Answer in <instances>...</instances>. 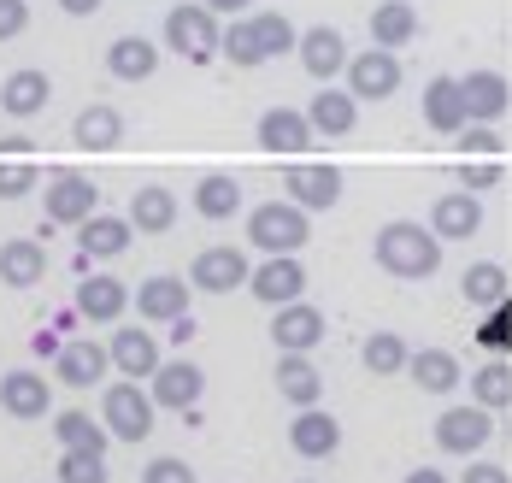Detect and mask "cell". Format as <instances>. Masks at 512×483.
<instances>
[{"mask_svg":"<svg viewBox=\"0 0 512 483\" xmlns=\"http://www.w3.org/2000/svg\"><path fill=\"white\" fill-rule=\"evenodd\" d=\"M271 342H277V354H312L324 342V313L307 295L289 301V307H271Z\"/></svg>","mask_w":512,"mask_h":483,"instance_id":"cell-11","label":"cell"},{"mask_svg":"<svg viewBox=\"0 0 512 483\" xmlns=\"http://www.w3.org/2000/svg\"><path fill=\"white\" fill-rule=\"evenodd\" d=\"M283 189H289V201L295 207H307V213H330L336 201H342V171L324 160H295L283 171Z\"/></svg>","mask_w":512,"mask_h":483,"instance_id":"cell-8","label":"cell"},{"mask_svg":"<svg viewBox=\"0 0 512 483\" xmlns=\"http://www.w3.org/2000/svg\"><path fill=\"white\" fill-rule=\"evenodd\" d=\"M501 177H507V160H471V154H460V165H454V183H460V189H471V195L495 189Z\"/></svg>","mask_w":512,"mask_h":483,"instance_id":"cell-43","label":"cell"},{"mask_svg":"<svg viewBox=\"0 0 512 483\" xmlns=\"http://www.w3.org/2000/svg\"><path fill=\"white\" fill-rule=\"evenodd\" d=\"M195 213L212 218V224L236 218V213H242V183H236V177H224V171L201 177V183H195Z\"/></svg>","mask_w":512,"mask_h":483,"instance_id":"cell-36","label":"cell"},{"mask_svg":"<svg viewBox=\"0 0 512 483\" xmlns=\"http://www.w3.org/2000/svg\"><path fill=\"white\" fill-rule=\"evenodd\" d=\"M254 142L271 154V160H301L312 142V124H307V112H295V107H265L259 112V130H254Z\"/></svg>","mask_w":512,"mask_h":483,"instance_id":"cell-6","label":"cell"},{"mask_svg":"<svg viewBox=\"0 0 512 483\" xmlns=\"http://www.w3.org/2000/svg\"><path fill=\"white\" fill-rule=\"evenodd\" d=\"M407 377L424 389V395H454L465 383L460 372V360L448 354V348H412V360H407Z\"/></svg>","mask_w":512,"mask_h":483,"instance_id":"cell-31","label":"cell"},{"mask_svg":"<svg viewBox=\"0 0 512 483\" xmlns=\"http://www.w3.org/2000/svg\"><path fill=\"white\" fill-rule=\"evenodd\" d=\"M460 483H512V478H507V466H495V460H471Z\"/></svg>","mask_w":512,"mask_h":483,"instance_id":"cell-48","label":"cell"},{"mask_svg":"<svg viewBox=\"0 0 512 483\" xmlns=\"http://www.w3.org/2000/svg\"><path fill=\"white\" fill-rule=\"evenodd\" d=\"M489 419H495V413H489V407H477V401L448 407V413L436 419V448H442V454H460V460L483 454V442L495 436V425H489Z\"/></svg>","mask_w":512,"mask_h":483,"instance_id":"cell-7","label":"cell"},{"mask_svg":"<svg viewBox=\"0 0 512 483\" xmlns=\"http://www.w3.org/2000/svg\"><path fill=\"white\" fill-rule=\"evenodd\" d=\"M277 395L289 401V407H318V395H324V372L312 366V354H277Z\"/></svg>","mask_w":512,"mask_h":483,"instance_id":"cell-29","label":"cell"},{"mask_svg":"<svg viewBox=\"0 0 512 483\" xmlns=\"http://www.w3.org/2000/svg\"><path fill=\"white\" fill-rule=\"evenodd\" d=\"M154 395L136 383V377H124V383H112L101 395V425L112 430V442H148L154 436Z\"/></svg>","mask_w":512,"mask_h":483,"instance_id":"cell-4","label":"cell"},{"mask_svg":"<svg viewBox=\"0 0 512 483\" xmlns=\"http://www.w3.org/2000/svg\"><path fill=\"white\" fill-rule=\"evenodd\" d=\"M442 236L430 230V224H418V218H389L383 230H377V242H371V260L377 271H389V277H401V283H424V277H436L442 271Z\"/></svg>","mask_w":512,"mask_h":483,"instance_id":"cell-1","label":"cell"},{"mask_svg":"<svg viewBox=\"0 0 512 483\" xmlns=\"http://www.w3.org/2000/svg\"><path fill=\"white\" fill-rule=\"evenodd\" d=\"M189 301H195V283H183V277H148V283H136V319L148 324H177L189 319Z\"/></svg>","mask_w":512,"mask_h":483,"instance_id":"cell-15","label":"cell"},{"mask_svg":"<svg viewBox=\"0 0 512 483\" xmlns=\"http://www.w3.org/2000/svg\"><path fill=\"white\" fill-rule=\"evenodd\" d=\"M42 213L48 224H83V218L101 213V183L95 177H83V171H53L48 189H42Z\"/></svg>","mask_w":512,"mask_h":483,"instance_id":"cell-5","label":"cell"},{"mask_svg":"<svg viewBox=\"0 0 512 483\" xmlns=\"http://www.w3.org/2000/svg\"><path fill=\"white\" fill-rule=\"evenodd\" d=\"M53 436H59V448H83V454H106L112 448V430L101 419H89L83 407H65L59 419H53Z\"/></svg>","mask_w":512,"mask_h":483,"instance_id":"cell-35","label":"cell"},{"mask_svg":"<svg viewBox=\"0 0 512 483\" xmlns=\"http://www.w3.org/2000/svg\"><path fill=\"white\" fill-rule=\"evenodd\" d=\"M0 413H6V419H48L53 413V383L42 372H6L0 377Z\"/></svg>","mask_w":512,"mask_h":483,"instance_id":"cell-19","label":"cell"},{"mask_svg":"<svg viewBox=\"0 0 512 483\" xmlns=\"http://www.w3.org/2000/svg\"><path fill=\"white\" fill-rule=\"evenodd\" d=\"M460 295H465V307H477V313L501 307V301L512 295L507 266H495V260H471V266L460 271Z\"/></svg>","mask_w":512,"mask_h":483,"instance_id":"cell-33","label":"cell"},{"mask_svg":"<svg viewBox=\"0 0 512 483\" xmlns=\"http://www.w3.org/2000/svg\"><path fill=\"white\" fill-rule=\"evenodd\" d=\"M36 183H42V165L30 160V154H6V160H0V201L30 195Z\"/></svg>","mask_w":512,"mask_h":483,"instance_id":"cell-41","label":"cell"},{"mask_svg":"<svg viewBox=\"0 0 512 483\" xmlns=\"http://www.w3.org/2000/svg\"><path fill=\"white\" fill-rule=\"evenodd\" d=\"M289 448H295L301 460H330V454L342 448V425H336L324 407H295V419H289Z\"/></svg>","mask_w":512,"mask_h":483,"instance_id":"cell-21","label":"cell"},{"mask_svg":"<svg viewBox=\"0 0 512 483\" xmlns=\"http://www.w3.org/2000/svg\"><path fill=\"white\" fill-rule=\"evenodd\" d=\"M42 277H48V248H42L36 236L0 242V283H6V289H36Z\"/></svg>","mask_w":512,"mask_h":483,"instance_id":"cell-26","label":"cell"},{"mask_svg":"<svg viewBox=\"0 0 512 483\" xmlns=\"http://www.w3.org/2000/svg\"><path fill=\"white\" fill-rule=\"evenodd\" d=\"M218 54L230 59V65H242V71H254V65H265V42H259L254 18H230V30H224Z\"/></svg>","mask_w":512,"mask_h":483,"instance_id":"cell-39","label":"cell"},{"mask_svg":"<svg viewBox=\"0 0 512 483\" xmlns=\"http://www.w3.org/2000/svg\"><path fill=\"white\" fill-rule=\"evenodd\" d=\"M53 483H106V454L59 448V478H53Z\"/></svg>","mask_w":512,"mask_h":483,"instance_id":"cell-42","label":"cell"},{"mask_svg":"<svg viewBox=\"0 0 512 483\" xmlns=\"http://www.w3.org/2000/svg\"><path fill=\"white\" fill-rule=\"evenodd\" d=\"M30 348H36L42 360H59V348H65V342H59L53 330H36V336H30Z\"/></svg>","mask_w":512,"mask_h":483,"instance_id":"cell-49","label":"cell"},{"mask_svg":"<svg viewBox=\"0 0 512 483\" xmlns=\"http://www.w3.org/2000/svg\"><path fill=\"white\" fill-rule=\"evenodd\" d=\"M106 372H112V354H106V342H89V336L65 342L59 360H53V377H59L65 389H95Z\"/></svg>","mask_w":512,"mask_h":483,"instance_id":"cell-17","label":"cell"},{"mask_svg":"<svg viewBox=\"0 0 512 483\" xmlns=\"http://www.w3.org/2000/svg\"><path fill=\"white\" fill-rule=\"evenodd\" d=\"M254 18V30H259V42H265V59H277V54H295L301 48V30L283 18V12H248Z\"/></svg>","mask_w":512,"mask_h":483,"instance_id":"cell-40","label":"cell"},{"mask_svg":"<svg viewBox=\"0 0 512 483\" xmlns=\"http://www.w3.org/2000/svg\"><path fill=\"white\" fill-rule=\"evenodd\" d=\"M295 54H301L312 83H336V77L348 71V59H354L336 24H312V30H301V48H295Z\"/></svg>","mask_w":512,"mask_h":483,"instance_id":"cell-16","label":"cell"},{"mask_svg":"<svg viewBox=\"0 0 512 483\" xmlns=\"http://www.w3.org/2000/svg\"><path fill=\"white\" fill-rule=\"evenodd\" d=\"M401 483H448V472H436V466H412Z\"/></svg>","mask_w":512,"mask_h":483,"instance_id":"cell-52","label":"cell"},{"mask_svg":"<svg viewBox=\"0 0 512 483\" xmlns=\"http://www.w3.org/2000/svg\"><path fill=\"white\" fill-rule=\"evenodd\" d=\"M106 71H112L118 83H148L159 71V48L148 36H118V42L106 48Z\"/></svg>","mask_w":512,"mask_h":483,"instance_id":"cell-34","label":"cell"},{"mask_svg":"<svg viewBox=\"0 0 512 483\" xmlns=\"http://www.w3.org/2000/svg\"><path fill=\"white\" fill-rule=\"evenodd\" d=\"M124 307H130V289H124L118 277H89V271H83V283H77V313H83V319L89 324H118Z\"/></svg>","mask_w":512,"mask_h":483,"instance_id":"cell-30","label":"cell"},{"mask_svg":"<svg viewBox=\"0 0 512 483\" xmlns=\"http://www.w3.org/2000/svg\"><path fill=\"white\" fill-rule=\"evenodd\" d=\"M142 483H201V478H195V466H189V460L159 454V460H148V466H142Z\"/></svg>","mask_w":512,"mask_h":483,"instance_id":"cell-46","label":"cell"},{"mask_svg":"<svg viewBox=\"0 0 512 483\" xmlns=\"http://www.w3.org/2000/svg\"><path fill=\"white\" fill-rule=\"evenodd\" d=\"M307 124H312V136H324V142H336V136H354L359 101L348 95V89H336V83H318V95L307 101Z\"/></svg>","mask_w":512,"mask_h":483,"instance_id":"cell-18","label":"cell"},{"mask_svg":"<svg viewBox=\"0 0 512 483\" xmlns=\"http://www.w3.org/2000/svg\"><path fill=\"white\" fill-rule=\"evenodd\" d=\"M71 142H77L83 154H112V148L124 142V112L106 107V101H89V107L71 118Z\"/></svg>","mask_w":512,"mask_h":483,"instance_id":"cell-24","label":"cell"},{"mask_svg":"<svg viewBox=\"0 0 512 483\" xmlns=\"http://www.w3.org/2000/svg\"><path fill=\"white\" fill-rule=\"evenodd\" d=\"M418 112L436 136H460L465 130V95H460V77H430L424 95H418Z\"/></svg>","mask_w":512,"mask_h":483,"instance_id":"cell-23","label":"cell"},{"mask_svg":"<svg viewBox=\"0 0 512 483\" xmlns=\"http://www.w3.org/2000/svg\"><path fill=\"white\" fill-rule=\"evenodd\" d=\"M218 42H224V24H218V12L206 0H183V6L165 12V48L171 54L195 59V65H212Z\"/></svg>","mask_w":512,"mask_h":483,"instance_id":"cell-3","label":"cell"},{"mask_svg":"<svg viewBox=\"0 0 512 483\" xmlns=\"http://www.w3.org/2000/svg\"><path fill=\"white\" fill-rule=\"evenodd\" d=\"M460 154H471V160H507V142H501L495 124H465L460 130Z\"/></svg>","mask_w":512,"mask_h":483,"instance_id":"cell-45","label":"cell"},{"mask_svg":"<svg viewBox=\"0 0 512 483\" xmlns=\"http://www.w3.org/2000/svg\"><path fill=\"white\" fill-rule=\"evenodd\" d=\"M177 189H165V183H142L136 195H130V224H136V236H165L171 224H177Z\"/></svg>","mask_w":512,"mask_h":483,"instance_id":"cell-27","label":"cell"},{"mask_svg":"<svg viewBox=\"0 0 512 483\" xmlns=\"http://www.w3.org/2000/svg\"><path fill=\"white\" fill-rule=\"evenodd\" d=\"M48 101H53V77L42 65H24V71H12V77L0 83V112H6V118H36Z\"/></svg>","mask_w":512,"mask_h":483,"instance_id":"cell-25","label":"cell"},{"mask_svg":"<svg viewBox=\"0 0 512 483\" xmlns=\"http://www.w3.org/2000/svg\"><path fill=\"white\" fill-rule=\"evenodd\" d=\"M106 354H112V372L118 377H154L159 372V342L154 330H136V324H124V330H112V342H106Z\"/></svg>","mask_w":512,"mask_h":483,"instance_id":"cell-22","label":"cell"},{"mask_svg":"<svg viewBox=\"0 0 512 483\" xmlns=\"http://www.w3.org/2000/svg\"><path fill=\"white\" fill-rule=\"evenodd\" d=\"M206 6H212V12H218V18H242V12H248V6H254V0H206Z\"/></svg>","mask_w":512,"mask_h":483,"instance_id":"cell-51","label":"cell"},{"mask_svg":"<svg viewBox=\"0 0 512 483\" xmlns=\"http://www.w3.org/2000/svg\"><path fill=\"white\" fill-rule=\"evenodd\" d=\"M477 342H483L489 354H507V348H512V295L501 301V307H489V313H483V324H477Z\"/></svg>","mask_w":512,"mask_h":483,"instance_id":"cell-44","label":"cell"},{"mask_svg":"<svg viewBox=\"0 0 512 483\" xmlns=\"http://www.w3.org/2000/svg\"><path fill=\"white\" fill-rule=\"evenodd\" d=\"M106 0H59V12H71V18H95Z\"/></svg>","mask_w":512,"mask_h":483,"instance_id":"cell-50","label":"cell"},{"mask_svg":"<svg viewBox=\"0 0 512 483\" xmlns=\"http://www.w3.org/2000/svg\"><path fill=\"white\" fill-rule=\"evenodd\" d=\"M465 389H471L477 407L501 413V407H512V366L507 360H489V366H477V372L465 377Z\"/></svg>","mask_w":512,"mask_h":483,"instance_id":"cell-38","label":"cell"},{"mask_svg":"<svg viewBox=\"0 0 512 483\" xmlns=\"http://www.w3.org/2000/svg\"><path fill=\"white\" fill-rule=\"evenodd\" d=\"M407 360H412V348L395 336V330H371L365 348H359V366H365L371 377H401L407 372Z\"/></svg>","mask_w":512,"mask_h":483,"instance_id":"cell-37","label":"cell"},{"mask_svg":"<svg viewBox=\"0 0 512 483\" xmlns=\"http://www.w3.org/2000/svg\"><path fill=\"white\" fill-rule=\"evenodd\" d=\"M342 77H348L354 101H389L401 89V59H395V48H365V54L348 59Z\"/></svg>","mask_w":512,"mask_h":483,"instance_id":"cell-9","label":"cell"},{"mask_svg":"<svg viewBox=\"0 0 512 483\" xmlns=\"http://www.w3.org/2000/svg\"><path fill=\"white\" fill-rule=\"evenodd\" d=\"M248 289H254V301H265V307H289V301L307 295V271H301L295 254H265L254 266V277H248Z\"/></svg>","mask_w":512,"mask_h":483,"instance_id":"cell-13","label":"cell"},{"mask_svg":"<svg viewBox=\"0 0 512 483\" xmlns=\"http://www.w3.org/2000/svg\"><path fill=\"white\" fill-rule=\"evenodd\" d=\"M248 277H254L248 254H242V248H230V242H218V248H201V254H195V266H189V283H195V289H206V295H230V289H248Z\"/></svg>","mask_w":512,"mask_h":483,"instance_id":"cell-10","label":"cell"},{"mask_svg":"<svg viewBox=\"0 0 512 483\" xmlns=\"http://www.w3.org/2000/svg\"><path fill=\"white\" fill-rule=\"evenodd\" d=\"M418 42V6L412 0H377L371 6V48H407Z\"/></svg>","mask_w":512,"mask_h":483,"instance_id":"cell-32","label":"cell"},{"mask_svg":"<svg viewBox=\"0 0 512 483\" xmlns=\"http://www.w3.org/2000/svg\"><path fill=\"white\" fill-rule=\"evenodd\" d=\"M148 395H154V407L189 413V407H201V395H206V372L195 360H159V372L148 377Z\"/></svg>","mask_w":512,"mask_h":483,"instance_id":"cell-12","label":"cell"},{"mask_svg":"<svg viewBox=\"0 0 512 483\" xmlns=\"http://www.w3.org/2000/svg\"><path fill=\"white\" fill-rule=\"evenodd\" d=\"M24 30H30V6L24 0H0V42L24 36Z\"/></svg>","mask_w":512,"mask_h":483,"instance_id":"cell-47","label":"cell"},{"mask_svg":"<svg viewBox=\"0 0 512 483\" xmlns=\"http://www.w3.org/2000/svg\"><path fill=\"white\" fill-rule=\"evenodd\" d=\"M307 236H312V213L295 207L289 195L283 201H259L254 213H248V242H254L259 254H301Z\"/></svg>","mask_w":512,"mask_h":483,"instance_id":"cell-2","label":"cell"},{"mask_svg":"<svg viewBox=\"0 0 512 483\" xmlns=\"http://www.w3.org/2000/svg\"><path fill=\"white\" fill-rule=\"evenodd\" d=\"M460 95H465V124H501L507 107H512V83L501 77V71H489V65L465 71Z\"/></svg>","mask_w":512,"mask_h":483,"instance_id":"cell-14","label":"cell"},{"mask_svg":"<svg viewBox=\"0 0 512 483\" xmlns=\"http://www.w3.org/2000/svg\"><path fill=\"white\" fill-rule=\"evenodd\" d=\"M130 236H136V224L130 218H112V213H95L77 224V254H89V260H118L124 248H130Z\"/></svg>","mask_w":512,"mask_h":483,"instance_id":"cell-28","label":"cell"},{"mask_svg":"<svg viewBox=\"0 0 512 483\" xmlns=\"http://www.w3.org/2000/svg\"><path fill=\"white\" fill-rule=\"evenodd\" d=\"M430 230H436L442 242H471V236L483 230V201H477L471 189H448V195H436V207H430Z\"/></svg>","mask_w":512,"mask_h":483,"instance_id":"cell-20","label":"cell"}]
</instances>
